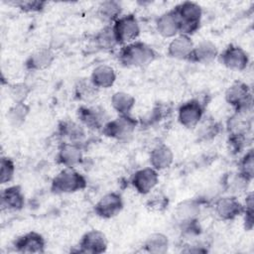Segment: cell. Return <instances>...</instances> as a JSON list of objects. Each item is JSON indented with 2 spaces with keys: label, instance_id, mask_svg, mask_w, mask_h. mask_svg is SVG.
<instances>
[{
  "label": "cell",
  "instance_id": "1",
  "mask_svg": "<svg viewBox=\"0 0 254 254\" xmlns=\"http://www.w3.org/2000/svg\"><path fill=\"white\" fill-rule=\"evenodd\" d=\"M157 57L154 49L146 43L135 41L121 48L118 60L124 66L144 67L155 61Z\"/></svg>",
  "mask_w": 254,
  "mask_h": 254
},
{
  "label": "cell",
  "instance_id": "2",
  "mask_svg": "<svg viewBox=\"0 0 254 254\" xmlns=\"http://www.w3.org/2000/svg\"><path fill=\"white\" fill-rule=\"evenodd\" d=\"M173 10L180 22V34L190 37L199 29L202 9L197 3L185 1L175 6Z\"/></svg>",
  "mask_w": 254,
  "mask_h": 254
},
{
  "label": "cell",
  "instance_id": "3",
  "mask_svg": "<svg viewBox=\"0 0 254 254\" xmlns=\"http://www.w3.org/2000/svg\"><path fill=\"white\" fill-rule=\"evenodd\" d=\"M87 185L83 175L73 170V168H64L52 181L51 190L54 193H72L85 189Z\"/></svg>",
  "mask_w": 254,
  "mask_h": 254
},
{
  "label": "cell",
  "instance_id": "4",
  "mask_svg": "<svg viewBox=\"0 0 254 254\" xmlns=\"http://www.w3.org/2000/svg\"><path fill=\"white\" fill-rule=\"evenodd\" d=\"M225 100L235 112H252V92L245 82L232 83L225 91Z\"/></svg>",
  "mask_w": 254,
  "mask_h": 254
},
{
  "label": "cell",
  "instance_id": "5",
  "mask_svg": "<svg viewBox=\"0 0 254 254\" xmlns=\"http://www.w3.org/2000/svg\"><path fill=\"white\" fill-rule=\"evenodd\" d=\"M111 26L118 45L135 42L140 35V25L134 14L122 15Z\"/></svg>",
  "mask_w": 254,
  "mask_h": 254
},
{
  "label": "cell",
  "instance_id": "6",
  "mask_svg": "<svg viewBox=\"0 0 254 254\" xmlns=\"http://www.w3.org/2000/svg\"><path fill=\"white\" fill-rule=\"evenodd\" d=\"M136 126L137 121L131 115H119L117 118L107 121L101 131L106 137L127 140L133 134Z\"/></svg>",
  "mask_w": 254,
  "mask_h": 254
},
{
  "label": "cell",
  "instance_id": "7",
  "mask_svg": "<svg viewBox=\"0 0 254 254\" xmlns=\"http://www.w3.org/2000/svg\"><path fill=\"white\" fill-rule=\"evenodd\" d=\"M204 104L199 99L193 98L184 102L178 109V120L186 128H193L202 119Z\"/></svg>",
  "mask_w": 254,
  "mask_h": 254
},
{
  "label": "cell",
  "instance_id": "8",
  "mask_svg": "<svg viewBox=\"0 0 254 254\" xmlns=\"http://www.w3.org/2000/svg\"><path fill=\"white\" fill-rule=\"evenodd\" d=\"M217 58L222 65L235 71L244 70L249 64L248 54L242 48L235 45L227 46L218 54Z\"/></svg>",
  "mask_w": 254,
  "mask_h": 254
},
{
  "label": "cell",
  "instance_id": "9",
  "mask_svg": "<svg viewBox=\"0 0 254 254\" xmlns=\"http://www.w3.org/2000/svg\"><path fill=\"white\" fill-rule=\"evenodd\" d=\"M131 185L140 194H148L155 189L159 182L158 171L147 167L136 171L131 177Z\"/></svg>",
  "mask_w": 254,
  "mask_h": 254
},
{
  "label": "cell",
  "instance_id": "10",
  "mask_svg": "<svg viewBox=\"0 0 254 254\" xmlns=\"http://www.w3.org/2000/svg\"><path fill=\"white\" fill-rule=\"evenodd\" d=\"M123 198L118 192L112 191L103 195L94 205V212L101 218H112L123 208Z\"/></svg>",
  "mask_w": 254,
  "mask_h": 254
},
{
  "label": "cell",
  "instance_id": "11",
  "mask_svg": "<svg viewBox=\"0 0 254 254\" xmlns=\"http://www.w3.org/2000/svg\"><path fill=\"white\" fill-rule=\"evenodd\" d=\"M214 211L220 219L232 220L240 214H243L244 205L237 199L236 196L227 195L222 196L215 201Z\"/></svg>",
  "mask_w": 254,
  "mask_h": 254
},
{
  "label": "cell",
  "instance_id": "12",
  "mask_svg": "<svg viewBox=\"0 0 254 254\" xmlns=\"http://www.w3.org/2000/svg\"><path fill=\"white\" fill-rule=\"evenodd\" d=\"M107 239L103 232L99 230H90L86 232L80 239L78 251L81 253L99 254L106 250Z\"/></svg>",
  "mask_w": 254,
  "mask_h": 254
},
{
  "label": "cell",
  "instance_id": "13",
  "mask_svg": "<svg viewBox=\"0 0 254 254\" xmlns=\"http://www.w3.org/2000/svg\"><path fill=\"white\" fill-rule=\"evenodd\" d=\"M45 246L46 241L44 237L35 231L23 234L14 241L16 251L21 253H43Z\"/></svg>",
  "mask_w": 254,
  "mask_h": 254
},
{
  "label": "cell",
  "instance_id": "14",
  "mask_svg": "<svg viewBox=\"0 0 254 254\" xmlns=\"http://www.w3.org/2000/svg\"><path fill=\"white\" fill-rule=\"evenodd\" d=\"M77 116L82 125L91 130H101L107 122L104 110L98 107L80 106L77 110Z\"/></svg>",
  "mask_w": 254,
  "mask_h": 254
},
{
  "label": "cell",
  "instance_id": "15",
  "mask_svg": "<svg viewBox=\"0 0 254 254\" xmlns=\"http://www.w3.org/2000/svg\"><path fill=\"white\" fill-rule=\"evenodd\" d=\"M82 160V151L78 144L64 142L57 155V161L59 164L65 168H73L78 165Z\"/></svg>",
  "mask_w": 254,
  "mask_h": 254
},
{
  "label": "cell",
  "instance_id": "16",
  "mask_svg": "<svg viewBox=\"0 0 254 254\" xmlns=\"http://www.w3.org/2000/svg\"><path fill=\"white\" fill-rule=\"evenodd\" d=\"M194 45L190 36L179 34L170 42L168 55L176 60H188L192 52Z\"/></svg>",
  "mask_w": 254,
  "mask_h": 254
},
{
  "label": "cell",
  "instance_id": "17",
  "mask_svg": "<svg viewBox=\"0 0 254 254\" xmlns=\"http://www.w3.org/2000/svg\"><path fill=\"white\" fill-rule=\"evenodd\" d=\"M156 29L164 38H175L180 34V22L173 9L158 17Z\"/></svg>",
  "mask_w": 254,
  "mask_h": 254
},
{
  "label": "cell",
  "instance_id": "18",
  "mask_svg": "<svg viewBox=\"0 0 254 254\" xmlns=\"http://www.w3.org/2000/svg\"><path fill=\"white\" fill-rule=\"evenodd\" d=\"M25 204V196L19 186H11L4 189L1 192V208L2 210L16 211L23 208Z\"/></svg>",
  "mask_w": 254,
  "mask_h": 254
},
{
  "label": "cell",
  "instance_id": "19",
  "mask_svg": "<svg viewBox=\"0 0 254 254\" xmlns=\"http://www.w3.org/2000/svg\"><path fill=\"white\" fill-rule=\"evenodd\" d=\"M252 112H234L228 118L227 130L229 135L247 136L252 126Z\"/></svg>",
  "mask_w": 254,
  "mask_h": 254
},
{
  "label": "cell",
  "instance_id": "20",
  "mask_svg": "<svg viewBox=\"0 0 254 254\" xmlns=\"http://www.w3.org/2000/svg\"><path fill=\"white\" fill-rule=\"evenodd\" d=\"M218 49L210 41H202L195 45L189 61L196 64H208L218 57Z\"/></svg>",
  "mask_w": 254,
  "mask_h": 254
},
{
  "label": "cell",
  "instance_id": "21",
  "mask_svg": "<svg viewBox=\"0 0 254 254\" xmlns=\"http://www.w3.org/2000/svg\"><path fill=\"white\" fill-rule=\"evenodd\" d=\"M150 165L156 171H163L171 167L174 161V154L172 149L165 145L160 144L156 146L150 153Z\"/></svg>",
  "mask_w": 254,
  "mask_h": 254
},
{
  "label": "cell",
  "instance_id": "22",
  "mask_svg": "<svg viewBox=\"0 0 254 254\" xmlns=\"http://www.w3.org/2000/svg\"><path fill=\"white\" fill-rule=\"evenodd\" d=\"M199 203L194 199H187L180 202L175 210L177 219L183 224H191L196 222V218L199 214Z\"/></svg>",
  "mask_w": 254,
  "mask_h": 254
},
{
  "label": "cell",
  "instance_id": "23",
  "mask_svg": "<svg viewBox=\"0 0 254 254\" xmlns=\"http://www.w3.org/2000/svg\"><path fill=\"white\" fill-rule=\"evenodd\" d=\"M91 82L96 88H109L116 80V73L113 67L107 64L97 65L91 72Z\"/></svg>",
  "mask_w": 254,
  "mask_h": 254
},
{
  "label": "cell",
  "instance_id": "24",
  "mask_svg": "<svg viewBox=\"0 0 254 254\" xmlns=\"http://www.w3.org/2000/svg\"><path fill=\"white\" fill-rule=\"evenodd\" d=\"M55 60L54 53L49 49H40L26 60V67L30 70H42L49 67Z\"/></svg>",
  "mask_w": 254,
  "mask_h": 254
},
{
  "label": "cell",
  "instance_id": "25",
  "mask_svg": "<svg viewBox=\"0 0 254 254\" xmlns=\"http://www.w3.org/2000/svg\"><path fill=\"white\" fill-rule=\"evenodd\" d=\"M96 14L101 21L107 25H112L122 16V6L117 1H103L98 5Z\"/></svg>",
  "mask_w": 254,
  "mask_h": 254
},
{
  "label": "cell",
  "instance_id": "26",
  "mask_svg": "<svg viewBox=\"0 0 254 254\" xmlns=\"http://www.w3.org/2000/svg\"><path fill=\"white\" fill-rule=\"evenodd\" d=\"M111 105L119 115H130L135 106V98L124 91H117L111 97Z\"/></svg>",
  "mask_w": 254,
  "mask_h": 254
},
{
  "label": "cell",
  "instance_id": "27",
  "mask_svg": "<svg viewBox=\"0 0 254 254\" xmlns=\"http://www.w3.org/2000/svg\"><path fill=\"white\" fill-rule=\"evenodd\" d=\"M94 43L98 49L109 51L118 46L116 38L114 36L112 26L107 25L101 31H99L94 37Z\"/></svg>",
  "mask_w": 254,
  "mask_h": 254
},
{
  "label": "cell",
  "instance_id": "28",
  "mask_svg": "<svg viewBox=\"0 0 254 254\" xmlns=\"http://www.w3.org/2000/svg\"><path fill=\"white\" fill-rule=\"evenodd\" d=\"M60 133L63 137L69 140L70 143L78 144L84 138V130L81 125L74 122L64 121L60 125Z\"/></svg>",
  "mask_w": 254,
  "mask_h": 254
},
{
  "label": "cell",
  "instance_id": "29",
  "mask_svg": "<svg viewBox=\"0 0 254 254\" xmlns=\"http://www.w3.org/2000/svg\"><path fill=\"white\" fill-rule=\"evenodd\" d=\"M144 247L150 253H166L169 249V239L162 233H154L147 238Z\"/></svg>",
  "mask_w": 254,
  "mask_h": 254
},
{
  "label": "cell",
  "instance_id": "30",
  "mask_svg": "<svg viewBox=\"0 0 254 254\" xmlns=\"http://www.w3.org/2000/svg\"><path fill=\"white\" fill-rule=\"evenodd\" d=\"M238 175L248 183L252 181L254 176V153L252 149L248 150L240 160Z\"/></svg>",
  "mask_w": 254,
  "mask_h": 254
},
{
  "label": "cell",
  "instance_id": "31",
  "mask_svg": "<svg viewBox=\"0 0 254 254\" xmlns=\"http://www.w3.org/2000/svg\"><path fill=\"white\" fill-rule=\"evenodd\" d=\"M74 90H75V97L77 99L89 101L96 96L98 88H96L93 85L90 79L88 80L81 79L76 83Z\"/></svg>",
  "mask_w": 254,
  "mask_h": 254
},
{
  "label": "cell",
  "instance_id": "32",
  "mask_svg": "<svg viewBox=\"0 0 254 254\" xmlns=\"http://www.w3.org/2000/svg\"><path fill=\"white\" fill-rule=\"evenodd\" d=\"M15 174V165L12 159L1 157L0 161V182L2 185L10 183Z\"/></svg>",
  "mask_w": 254,
  "mask_h": 254
},
{
  "label": "cell",
  "instance_id": "33",
  "mask_svg": "<svg viewBox=\"0 0 254 254\" xmlns=\"http://www.w3.org/2000/svg\"><path fill=\"white\" fill-rule=\"evenodd\" d=\"M29 112V107L24 103H15V105L9 110L8 118L14 126L20 125L26 118V115Z\"/></svg>",
  "mask_w": 254,
  "mask_h": 254
},
{
  "label": "cell",
  "instance_id": "34",
  "mask_svg": "<svg viewBox=\"0 0 254 254\" xmlns=\"http://www.w3.org/2000/svg\"><path fill=\"white\" fill-rule=\"evenodd\" d=\"M10 4H13L14 6L18 7L19 9H21L24 12H41L45 9V6L47 4V2L45 1H14L11 2Z\"/></svg>",
  "mask_w": 254,
  "mask_h": 254
},
{
  "label": "cell",
  "instance_id": "35",
  "mask_svg": "<svg viewBox=\"0 0 254 254\" xmlns=\"http://www.w3.org/2000/svg\"><path fill=\"white\" fill-rule=\"evenodd\" d=\"M244 224L245 228L250 230L253 227V193L250 192L245 200L244 204Z\"/></svg>",
  "mask_w": 254,
  "mask_h": 254
},
{
  "label": "cell",
  "instance_id": "36",
  "mask_svg": "<svg viewBox=\"0 0 254 254\" xmlns=\"http://www.w3.org/2000/svg\"><path fill=\"white\" fill-rule=\"evenodd\" d=\"M219 132V126L215 122H209L205 125H202L198 131V136L202 140H208L216 136Z\"/></svg>",
  "mask_w": 254,
  "mask_h": 254
},
{
  "label": "cell",
  "instance_id": "37",
  "mask_svg": "<svg viewBox=\"0 0 254 254\" xmlns=\"http://www.w3.org/2000/svg\"><path fill=\"white\" fill-rule=\"evenodd\" d=\"M28 93L29 89L25 84H15L11 87V96L16 103L24 102Z\"/></svg>",
  "mask_w": 254,
  "mask_h": 254
},
{
  "label": "cell",
  "instance_id": "38",
  "mask_svg": "<svg viewBox=\"0 0 254 254\" xmlns=\"http://www.w3.org/2000/svg\"><path fill=\"white\" fill-rule=\"evenodd\" d=\"M167 205H168V197L163 194H157L153 196L152 198L149 199L147 203V206L151 210H156V211H160L164 209Z\"/></svg>",
  "mask_w": 254,
  "mask_h": 254
}]
</instances>
